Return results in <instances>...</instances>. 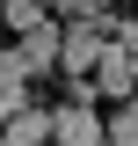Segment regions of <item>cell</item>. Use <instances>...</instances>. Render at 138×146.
Wrapping results in <instances>:
<instances>
[{"instance_id": "cell-1", "label": "cell", "mask_w": 138, "mask_h": 146, "mask_svg": "<svg viewBox=\"0 0 138 146\" xmlns=\"http://www.w3.org/2000/svg\"><path fill=\"white\" fill-rule=\"evenodd\" d=\"M102 44H109L102 15H95V22H66V29H58V66H66V73H95Z\"/></svg>"}, {"instance_id": "cell-2", "label": "cell", "mask_w": 138, "mask_h": 146, "mask_svg": "<svg viewBox=\"0 0 138 146\" xmlns=\"http://www.w3.org/2000/svg\"><path fill=\"white\" fill-rule=\"evenodd\" d=\"M58 29H66L58 15H44L36 29H22V36H15V66H22V73H44V66H58Z\"/></svg>"}, {"instance_id": "cell-3", "label": "cell", "mask_w": 138, "mask_h": 146, "mask_svg": "<svg viewBox=\"0 0 138 146\" xmlns=\"http://www.w3.org/2000/svg\"><path fill=\"white\" fill-rule=\"evenodd\" d=\"M131 88H138V66H131V51H124L116 36H109V44H102V58H95V95L131 102Z\"/></svg>"}, {"instance_id": "cell-4", "label": "cell", "mask_w": 138, "mask_h": 146, "mask_svg": "<svg viewBox=\"0 0 138 146\" xmlns=\"http://www.w3.org/2000/svg\"><path fill=\"white\" fill-rule=\"evenodd\" d=\"M51 146H102V117L80 110V102H66V110L51 117Z\"/></svg>"}, {"instance_id": "cell-5", "label": "cell", "mask_w": 138, "mask_h": 146, "mask_svg": "<svg viewBox=\"0 0 138 146\" xmlns=\"http://www.w3.org/2000/svg\"><path fill=\"white\" fill-rule=\"evenodd\" d=\"M0 146H51V110H15L0 124Z\"/></svg>"}, {"instance_id": "cell-6", "label": "cell", "mask_w": 138, "mask_h": 146, "mask_svg": "<svg viewBox=\"0 0 138 146\" xmlns=\"http://www.w3.org/2000/svg\"><path fill=\"white\" fill-rule=\"evenodd\" d=\"M15 110H29V73L15 66V51H0V124H7Z\"/></svg>"}, {"instance_id": "cell-7", "label": "cell", "mask_w": 138, "mask_h": 146, "mask_svg": "<svg viewBox=\"0 0 138 146\" xmlns=\"http://www.w3.org/2000/svg\"><path fill=\"white\" fill-rule=\"evenodd\" d=\"M44 15H51V7H36V0H0V29H36V22H44Z\"/></svg>"}, {"instance_id": "cell-8", "label": "cell", "mask_w": 138, "mask_h": 146, "mask_svg": "<svg viewBox=\"0 0 138 146\" xmlns=\"http://www.w3.org/2000/svg\"><path fill=\"white\" fill-rule=\"evenodd\" d=\"M51 15L58 22H95V15H109V0H51Z\"/></svg>"}, {"instance_id": "cell-9", "label": "cell", "mask_w": 138, "mask_h": 146, "mask_svg": "<svg viewBox=\"0 0 138 146\" xmlns=\"http://www.w3.org/2000/svg\"><path fill=\"white\" fill-rule=\"evenodd\" d=\"M102 146H138V117H131V110L102 124Z\"/></svg>"}, {"instance_id": "cell-10", "label": "cell", "mask_w": 138, "mask_h": 146, "mask_svg": "<svg viewBox=\"0 0 138 146\" xmlns=\"http://www.w3.org/2000/svg\"><path fill=\"white\" fill-rule=\"evenodd\" d=\"M131 117H138V88H131Z\"/></svg>"}, {"instance_id": "cell-11", "label": "cell", "mask_w": 138, "mask_h": 146, "mask_svg": "<svg viewBox=\"0 0 138 146\" xmlns=\"http://www.w3.org/2000/svg\"><path fill=\"white\" fill-rule=\"evenodd\" d=\"M0 51H7V36H0Z\"/></svg>"}, {"instance_id": "cell-12", "label": "cell", "mask_w": 138, "mask_h": 146, "mask_svg": "<svg viewBox=\"0 0 138 146\" xmlns=\"http://www.w3.org/2000/svg\"><path fill=\"white\" fill-rule=\"evenodd\" d=\"M36 7H51V0H36Z\"/></svg>"}]
</instances>
